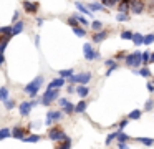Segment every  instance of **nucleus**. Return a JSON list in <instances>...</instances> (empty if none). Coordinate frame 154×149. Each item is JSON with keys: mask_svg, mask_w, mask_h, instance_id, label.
<instances>
[{"mask_svg": "<svg viewBox=\"0 0 154 149\" xmlns=\"http://www.w3.org/2000/svg\"><path fill=\"white\" fill-rule=\"evenodd\" d=\"M42 83H43V78H42V76H37L33 81H30L27 86H25V93L30 95L32 98H35L37 93H38V89H40V86H42Z\"/></svg>", "mask_w": 154, "mask_h": 149, "instance_id": "1", "label": "nucleus"}, {"mask_svg": "<svg viewBox=\"0 0 154 149\" xmlns=\"http://www.w3.org/2000/svg\"><path fill=\"white\" fill-rule=\"evenodd\" d=\"M124 63H126L128 66H131V68H139V65L143 63V53L141 51H134L131 53V55L126 56V60H124Z\"/></svg>", "mask_w": 154, "mask_h": 149, "instance_id": "2", "label": "nucleus"}, {"mask_svg": "<svg viewBox=\"0 0 154 149\" xmlns=\"http://www.w3.org/2000/svg\"><path fill=\"white\" fill-rule=\"evenodd\" d=\"M58 89H60V88H51V89L47 88V91H45V95H43V99H42V103H43L45 106L51 104V103H53L55 99L58 98V95H60V91H58Z\"/></svg>", "mask_w": 154, "mask_h": 149, "instance_id": "3", "label": "nucleus"}, {"mask_svg": "<svg viewBox=\"0 0 154 149\" xmlns=\"http://www.w3.org/2000/svg\"><path fill=\"white\" fill-rule=\"evenodd\" d=\"M91 79V73H80V75H71L70 76V83L73 85H86L88 81Z\"/></svg>", "mask_w": 154, "mask_h": 149, "instance_id": "4", "label": "nucleus"}, {"mask_svg": "<svg viewBox=\"0 0 154 149\" xmlns=\"http://www.w3.org/2000/svg\"><path fill=\"white\" fill-rule=\"evenodd\" d=\"M83 53H85V58H86L88 61H91V60H94V58H100V53L94 51L90 43H85L83 45Z\"/></svg>", "mask_w": 154, "mask_h": 149, "instance_id": "5", "label": "nucleus"}, {"mask_svg": "<svg viewBox=\"0 0 154 149\" xmlns=\"http://www.w3.org/2000/svg\"><path fill=\"white\" fill-rule=\"evenodd\" d=\"M48 138H50L51 141H63V139L68 138V136L65 134L63 131H60L58 128H51L50 132H48Z\"/></svg>", "mask_w": 154, "mask_h": 149, "instance_id": "6", "label": "nucleus"}, {"mask_svg": "<svg viewBox=\"0 0 154 149\" xmlns=\"http://www.w3.org/2000/svg\"><path fill=\"white\" fill-rule=\"evenodd\" d=\"M23 8H25V12H28V13H35L38 10V3L37 2H23Z\"/></svg>", "mask_w": 154, "mask_h": 149, "instance_id": "7", "label": "nucleus"}, {"mask_svg": "<svg viewBox=\"0 0 154 149\" xmlns=\"http://www.w3.org/2000/svg\"><path fill=\"white\" fill-rule=\"evenodd\" d=\"M32 108H33V103H28V101H23L20 104V114L22 116H27L28 113L32 111Z\"/></svg>", "mask_w": 154, "mask_h": 149, "instance_id": "8", "label": "nucleus"}, {"mask_svg": "<svg viewBox=\"0 0 154 149\" xmlns=\"http://www.w3.org/2000/svg\"><path fill=\"white\" fill-rule=\"evenodd\" d=\"M53 119H61V113L60 111H48V114H47V124H51V121Z\"/></svg>", "mask_w": 154, "mask_h": 149, "instance_id": "9", "label": "nucleus"}, {"mask_svg": "<svg viewBox=\"0 0 154 149\" xmlns=\"http://www.w3.org/2000/svg\"><path fill=\"white\" fill-rule=\"evenodd\" d=\"M63 85H65V78H63V76H60V78H57V79H53V81H50V85H48V89H51V88H61Z\"/></svg>", "mask_w": 154, "mask_h": 149, "instance_id": "10", "label": "nucleus"}, {"mask_svg": "<svg viewBox=\"0 0 154 149\" xmlns=\"http://www.w3.org/2000/svg\"><path fill=\"white\" fill-rule=\"evenodd\" d=\"M143 2H139V0H134L133 3H131V10H133V13H141L143 12Z\"/></svg>", "mask_w": 154, "mask_h": 149, "instance_id": "11", "label": "nucleus"}, {"mask_svg": "<svg viewBox=\"0 0 154 149\" xmlns=\"http://www.w3.org/2000/svg\"><path fill=\"white\" fill-rule=\"evenodd\" d=\"M12 138H15V139H22V141H23V138H25L23 129H22V128H14V129H12Z\"/></svg>", "mask_w": 154, "mask_h": 149, "instance_id": "12", "label": "nucleus"}, {"mask_svg": "<svg viewBox=\"0 0 154 149\" xmlns=\"http://www.w3.org/2000/svg\"><path fill=\"white\" fill-rule=\"evenodd\" d=\"M108 38V33L106 32H98L96 35L93 36V42L94 43H100V42H103V40H106Z\"/></svg>", "mask_w": 154, "mask_h": 149, "instance_id": "13", "label": "nucleus"}, {"mask_svg": "<svg viewBox=\"0 0 154 149\" xmlns=\"http://www.w3.org/2000/svg\"><path fill=\"white\" fill-rule=\"evenodd\" d=\"M75 5H76V8L80 10L81 13H85V15H88V17L91 15V10H90V7H85L83 3H80V2H76V3H75Z\"/></svg>", "mask_w": 154, "mask_h": 149, "instance_id": "14", "label": "nucleus"}, {"mask_svg": "<svg viewBox=\"0 0 154 149\" xmlns=\"http://www.w3.org/2000/svg\"><path fill=\"white\" fill-rule=\"evenodd\" d=\"M76 93H78V96H80V98H85V96L90 93V89H88L85 85H80V86L76 88Z\"/></svg>", "mask_w": 154, "mask_h": 149, "instance_id": "15", "label": "nucleus"}, {"mask_svg": "<svg viewBox=\"0 0 154 149\" xmlns=\"http://www.w3.org/2000/svg\"><path fill=\"white\" fill-rule=\"evenodd\" d=\"M85 109H86V101L85 99H81L78 104H75V113H85Z\"/></svg>", "mask_w": 154, "mask_h": 149, "instance_id": "16", "label": "nucleus"}, {"mask_svg": "<svg viewBox=\"0 0 154 149\" xmlns=\"http://www.w3.org/2000/svg\"><path fill=\"white\" fill-rule=\"evenodd\" d=\"M12 32H14V26H0V35L12 36Z\"/></svg>", "mask_w": 154, "mask_h": 149, "instance_id": "17", "label": "nucleus"}, {"mask_svg": "<svg viewBox=\"0 0 154 149\" xmlns=\"http://www.w3.org/2000/svg\"><path fill=\"white\" fill-rule=\"evenodd\" d=\"M22 30H23V22H15L12 35H18V33H22Z\"/></svg>", "mask_w": 154, "mask_h": 149, "instance_id": "18", "label": "nucleus"}, {"mask_svg": "<svg viewBox=\"0 0 154 149\" xmlns=\"http://www.w3.org/2000/svg\"><path fill=\"white\" fill-rule=\"evenodd\" d=\"M133 42H134V45H144V36L141 33H134Z\"/></svg>", "mask_w": 154, "mask_h": 149, "instance_id": "19", "label": "nucleus"}, {"mask_svg": "<svg viewBox=\"0 0 154 149\" xmlns=\"http://www.w3.org/2000/svg\"><path fill=\"white\" fill-rule=\"evenodd\" d=\"M90 10L91 12H101V10H104V5L103 3H90Z\"/></svg>", "mask_w": 154, "mask_h": 149, "instance_id": "20", "label": "nucleus"}, {"mask_svg": "<svg viewBox=\"0 0 154 149\" xmlns=\"http://www.w3.org/2000/svg\"><path fill=\"white\" fill-rule=\"evenodd\" d=\"M8 99V89L5 88V86H2V88H0V101H7Z\"/></svg>", "mask_w": 154, "mask_h": 149, "instance_id": "21", "label": "nucleus"}, {"mask_svg": "<svg viewBox=\"0 0 154 149\" xmlns=\"http://www.w3.org/2000/svg\"><path fill=\"white\" fill-rule=\"evenodd\" d=\"M12 136V131L8 128H4V129H0V141L2 139H7V138H10Z\"/></svg>", "mask_w": 154, "mask_h": 149, "instance_id": "22", "label": "nucleus"}, {"mask_svg": "<svg viewBox=\"0 0 154 149\" xmlns=\"http://www.w3.org/2000/svg\"><path fill=\"white\" fill-rule=\"evenodd\" d=\"M134 73H139L141 76H144V78H149L151 76V71H149V68H146V66H143L141 70H136Z\"/></svg>", "mask_w": 154, "mask_h": 149, "instance_id": "23", "label": "nucleus"}, {"mask_svg": "<svg viewBox=\"0 0 154 149\" xmlns=\"http://www.w3.org/2000/svg\"><path fill=\"white\" fill-rule=\"evenodd\" d=\"M61 108H63V111H65V113H68V114L75 111V104H73V103H70V101H68L66 104H63Z\"/></svg>", "mask_w": 154, "mask_h": 149, "instance_id": "24", "label": "nucleus"}, {"mask_svg": "<svg viewBox=\"0 0 154 149\" xmlns=\"http://www.w3.org/2000/svg\"><path fill=\"white\" fill-rule=\"evenodd\" d=\"M141 114H143V111H139V109H134V111L129 113V116H128V118H129V119H139Z\"/></svg>", "mask_w": 154, "mask_h": 149, "instance_id": "25", "label": "nucleus"}, {"mask_svg": "<svg viewBox=\"0 0 154 149\" xmlns=\"http://www.w3.org/2000/svg\"><path fill=\"white\" fill-rule=\"evenodd\" d=\"M23 141L25 142H38V141H40V136H38V134H32V136H28V138H23Z\"/></svg>", "mask_w": 154, "mask_h": 149, "instance_id": "26", "label": "nucleus"}, {"mask_svg": "<svg viewBox=\"0 0 154 149\" xmlns=\"http://www.w3.org/2000/svg\"><path fill=\"white\" fill-rule=\"evenodd\" d=\"M116 20L118 22H126V20H129V15H128L126 12H119L118 17H116Z\"/></svg>", "mask_w": 154, "mask_h": 149, "instance_id": "27", "label": "nucleus"}, {"mask_svg": "<svg viewBox=\"0 0 154 149\" xmlns=\"http://www.w3.org/2000/svg\"><path fill=\"white\" fill-rule=\"evenodd\" d=\"M133 36H134V33L129 32V30H124V32L121 33V38L123 40H133Z\"/></svg>", "mask_w": 154, "mask_h": 149, "instance_id": "28", "label": "nucleus"}, {"mask_svg": "<svg viewBox=\"0 0 154 149\" xmlns=\"http://www.w3.org/2000/svg\"><path fill=\"white\" fill-rule=\"evenodd\" d=\"M137 141H139V142H143L144 146H152V142H154L151 138H137Z\"/></svg>", "mask_w": 154, "mask_h": 149, "instance_id": "29", "label": "nucleus"}, {"mask_svg": "<svg viewBox=\"0 0 154 149\" xmlns=\"http://www.w3.org/2000/svg\"><path fill=\"white\" fill-rule=\"evenodd\" d=\"M118 134H119V131L108 134V138H106V144H111V141H113V139H116V138H118Z\"/></svg>", "mask_w": 154, "mask_h": 149, "instance_id": "30", "label": "nucleus"}, {"mask_svg": "<svg viewBox=\"0 0 154 149\" xmlns=\"http://www.w3.org/2000/svg\"><path fill=\"white\" fill-rule=\"evenodd\" d=\"M73 32H75L76 36H85V33H86L83 28H80V26H73Z\"/></svg>", "mask_w": 154, "mask_h": 149, "instance_id": "31", "label": "nucleus"}, {"mask_svg": "<svg viewBox=\"0 0 154 149\" xmlns=\"http://www.w3.org/2000/svg\"><path fill=\"white\" fill-rule=\"evenodd\" d=\"M71 75H73V70H61L60 71V76H63V78H70Z\"/></svg>", "mask_w": 154, "mask_h": 149, "instance_id": "32", "label": "nucleus"}, {"mask_svg": "<svg viewBox=\"0 0 154 149\" xmlns=\"http://www.w3.org/2000/svg\"><path fill=\"white\" fill-rule=\"evenodd\" d=\"M101 3H103L104 7H114L118 3V0H101Z\"/></svg>", "mask_w": 154, "mask_h": 149, "instance_id": "33", "label": "nucleus"}, {"mask_svg": "<svg viewBox=\"0 0 154 149\" xmlns=\"http://www.w3.org/2000/svg\"><path fill=\"white\" fill-rule=\"evenodd\" d=\"M154 42V35L151 33V35H146L144 36V45H151V43Z\"/></svg>", "mask_w": 154, "mask_h": 149, "instance_id": "34", "label": "nucleus"}, {"mask_svg": "<svg viewBox=\"0 0 154 149\" xmlns=\"http://www.w3.org/2000/svg\"><path fill=\"white\" fill-rule=\"evenodd\" d=\"M7 43H8V38L0 40V53H4V51H5V48H7Z\"/></svg>", "mask_w": 154, "mask_h": 149, "instance_id": "35", "label": "nucleus"}, {"mask_svg": "<svg viewBox=\"0 0 154 149\" xmlns=\"http://www.w3.org/2000/svg\"><path fill=\"white\" fill-rule=\"evenodd\" d=\"M61 147L63 149H66V147H71V139L70 138H66V139H63V142H61Z\"/></svg>", "mask_w": 154, "mask_h": 149, "instance_id": "36", "label": "nucleus"}, {"mask_svg": "<svg viewBox=\"0 0 154 149\" xmlns=\"http://www.w3.org/2000/svg\"><path fill=\"white\" fill-rule=\"evenodd\" d=\"M68 23H70L71 26H78V18H76V15H73V17H70V20H68Z\"/></svg>", "mask_w": 154, "mask_h": 149, "instance_id": "37", "label": "nucleus"}, {"mask_svg": "<svg viewBox=\"0 0 154 149\" xmlns=\"http://www.w3.org/2000/svg\"><path fill=\"white\" fill-rule=\"evenodd\" d=\"M76 18H78V22H80L81 25H85V26H86L88 23H90V22H88L86 18H85V15H76Z\"/></svg>", "mask_w": 154, "mask_h": 149, "instance_id": "38", "label": "nucleus"}, {"mask_svg": "<svg viewBox=\"0 0 154 149\" xmlns=\"http://www.w3.org/2000/svg\"><path fill=\"white\" fill-rule=\"evenodd\" d=\"M118 139H119V142H121V141H128V139H129V136H128L126 132H121V131H119V134H118Z\"/></svg>", "mask_w": 154, "mask_h": 149, "instance_id": "39", "label": "nucleus"}, {"mask_svg": "<svg viewBox=\"0 0 154 149\" xmlns=\"http://www.w3.org/2000/svg\"><path fill=\"white\" fill-rule=\"evenodd\" d=\"M147 61H151V53L143 51V63H147Z\"/></svg>", "mask_w": 154, "mask_h": 149, "instance_id": "40", "label": "nucleus"}, {"mask_svg": "<svg viewBox=\"0 0 154 149\" xmlns=\"http://www.w3.org/2000/svg\"><path fill=\"white\" fill-rule=\"evenodd\" d=\"M14 106H15V103L12 101V99H7V101H5V108H7V109H12Z\"/></svg>", "mask_w": 154, "mask_h": 149, "instance_id": "41", "label": "nucleus"}, {"mask_svg": "<svg viewBox=\"0 0 154 149\" xmlns=\"http://www.w3.org/2000/svg\"><path fill=\"white\" fill-rule=\"evenodd\" d=\"M152 106H154L152 101H146V104H144V109H146V111H151V109H152Z\"/></svg>", "mask_w": 154, "mask_h": 149, "instance_id": "42", "label": "nucleus"}, {"mask_svg": "<svg viewBox=\"0 0 154 149\" xmlns=\"http://www.w3.org/2000/svg\"><path fill=\"white\" fill-rule=\"evenodd\" d=\"M91 26H93V30H101V26H103V25H101V22H93V23H91Z\"/></svg>", "mask_w": 154, "mask_h": 149, "instance_id": "43", "label": "nucleus"}, {"mask_svg": "<svg viewBox=\"0 0 154 149\" xmlns=\"http://www.w3.org/2000/svg\"><path fill=\"white\" fill-rule=\"evenodd\" d=\"M128 123H129V118H128V119H124V121H121V123H119V126H121V128H126V126H128Z\"/></svg>", "mask_w": 154, "mask_h": 149, "instance_id": "44", "label": "nucleus"}, {"mask_svg": "<svg viewBox=\"0 0 154 149\" xmlns=\"http://www.w3.org/2000/svg\"><path fill=\"white\" fill-rule=\"evenodd\" d=\"M18 18H20V17H18V12L15 10V12H14V18H12V20H14V22H18Z\"/></svg>", "mask_w": 154, "mask_h": 149, "instance_id": "45", "label": "nucleus"}, {"mask_svg": "<svg viewBox=\"0 0 154 149\" xmlns=\"http://www.w3.org/2000/svg\"><path fill=\"white\" fill-rule=\"evenodd\" d=\"M147 91H151V93L154 91V85H152V83H147Z\"/></svg>", "mask_w": 154, "mask_h": 149, "instance_id": "46", "label": "nucleus"}, {"mask_svg": "<svg viewBox=\"0 0 154 149\" xmlns=\"http://www.w3.org/2000/svg\"><path fill=\"white\" fill-rule=\"evenodd\" d=\"M4 61H5V58H4V53H0V66L4 65Z\"/></svg>", "mask_w": 154, "mask_h": 149, "instance_id": "47", "label": "nucleus"}, {"mask_svg": "<svg viewBox=\"0 0 154 149\" xmlns=\"http://www.w3.org/2000/svg\"><path fill=\"white\" fill-rule=\"evenodd\" d=\"M113 65H116L113 60H108V61H106V66H113Z\"/></svg>", "mask_w": 154, "mask_h": 149, "instance_id": "48", "label": "nucleus"}, {"mask_svg": "<svg viewBox=\"0 0 154 149\" xmlns=\"http://www.w3.org/2000/svg\"><path fill=\"white\" fill-rule=\"evenodd\" d=\"M151 63H154V53L151 55Z\"/></svg>", "mask_w": 154, "mask_h": 149, "instance_id": "49", "label": "nucleus"}]
</instances>
